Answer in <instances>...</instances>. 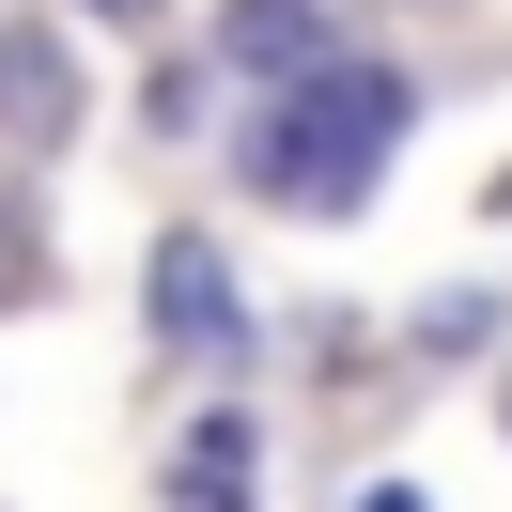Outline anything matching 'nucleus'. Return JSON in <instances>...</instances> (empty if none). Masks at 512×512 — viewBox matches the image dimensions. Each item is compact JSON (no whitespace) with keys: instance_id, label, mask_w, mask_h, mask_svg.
<instances>
[{"instance_id":"7ed1b4c3","label":"nucleus","mask_w":512,"mask_h":512,"mask_svg":"<svg viewBox=\"0 0 512 512\" xmlns=\"http://www.w3.org/2000/svg\"><path fill=\"white\" fill-rule=\"evenodd\" d=\"M156 326H171V342L202 357V373H233V357H249V311H233V264L202 249V233H171V249H156Z\"/></svg>"},{"instance_id":"f03ea898","label":"nucleus","mask_w":512,"mask_h":512,"mask_svg":"<svg viewBox=\"0 0 512 512\" xmlns=\"http://www.w3.org/2000/svg\"><path fill=\"white\" fill-rule=\"evenodd\" d=\"M218 47L249 78H326V63H357V0H233Z\"/></svg>"},{"instance_id":"20e7f679","label":"nucleus","mask_w":512,"mask_h":512,"mask_svg":"<svg viewBox=\"0 0 512 512\" xmlns=\"http://www.w3.org/2000/svg\"><path fill=\"white\" fill-rule=\"evenodd\" d=\"M249 466H264V450H249V419L218 404L187 450H171V512H249Z\"/></svg>"},{"instance_id":"f257e3e1","label":"nucleus","mask_w":512,"mask_h":512,"mask_svg":"<svg viewBox=\"0 0 512 512\" xmlns=\"http://www.w3.org/2000/svg\"><path fill=\"white\" fill-rule=\"evenodd\" d=\"M388 156H404V78L388 63H326V78H280V109H264V140H249V187L342 218Z\"/></svg>"},{"instance_id":"39448f33","label":"nucleus","mask_w":512,"mask_h":512,"mask_svg":"<svg viewBox=\"0 0 512 512\" xmlns=\"http://www.w3.org/2000/svg\"><path fill=\"white\" fill-rule=\"evenodd\" d=\"M373 512H419V497H404V481H373Z\"/></svg>"},{"instance_id":"423d86ee","label":"nucleus","mask_w":512,"mask_h":512,"mask_svg":"<svg viewBox=\"0 0 512 512\" xmlns=\"http://www.w3.org/2000/svg\"><path fill=\"white\" fill-rule=\"evenodd\" d=\"M94 16H140V0H94Z\"/></svg>"}]
</instances>
